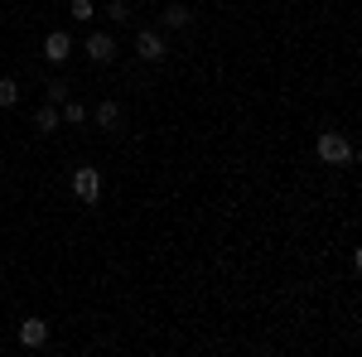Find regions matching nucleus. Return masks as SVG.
<instances>
[{"label":"nucleus","instance_id":"nucleus-1","mask_svg":"<svg viewBox=\"0 0 362 357\" xmlns=\"http://www.w3.org/2000/svg\"><path fill=\"white\" fill-rule=\"evenodd\" d=\"M314 155H319L324 165H334V169H343V165H353V160H358L353 140L343 136V131H319V140H314Z\"/></svg>","mask_w":362,"mask_h":357},{"label":"nucleus","instance_id":"nucleus-2","mask_svg":"<svg viewBox=\"0 0 362 357\" xmlns=\"http://www.w3.org/2000/svg\"><path fill=\"white\" fill-rule=\"evenodd\" d=\"M73 198L78 203H102V169H92V165H78L73 169Z\"/></svg>","mask_w":362,"mask_h":357},{"label":"nucleus","instance_id":"nucleus-3","mask_svg":"<svg viewBox=\"0 0 362 357\" xmlns=\"http://www.w3.org/2000/svg\"><path fill=\"white\" fill-rule=\"evenodd\" d=\"M136 54L145 63H160L165 58V29H136Z\"/></svg>","mask_w":362,"mask_h":357},{"label":"nucleus","instance_id":"nucleus-4","mask_svg":"<svg viewBox=\"0 0 362 357\" xmlns=\"http://www.w3.org/2000/svg\"><path fill=\"white\" fill-rule=\"evenodd\" d=\"M87 58H92V63H112L116 58V39L102 34V29H92V34H87Z\"/></svg>","mask_w":362,"mask_h":357},{"label":"nucleus","instance_id":"nucleus-5","mask_svg":"<svg viewBox=\"0 0 362 357\" xmlns=\"http://www.w3.org/2000/svg\"><path fill=\"white\" fill-rule=\"evenodd\" d=\"M189 25H194V10L184 0H169L165 10H160V29H189Z\"/></svg>","mask_w":362,"mask_h":357},{"label":"nucleus","instance_id":"nucleus-6","mask_svg":"<svg viewBox=\"0 0 362 357\" xmlns=\"http://www.w3.org/2000/svg\"><path fill=\"white\" fill-rule=\"evenodd\" d=\"M44 58H49V63H68V58H73V39H68V34H63V29H54V34H49V39H44Z\"/></svg>","mask_w":362,"mask_h":357},{"label":"nucleus","instance_id":"nucleus-7","mask_svg":"<svg viewBox=\"0 0 362 357\" xmlns=\"http://www.w3.org/2000/svg\"><path fill=\"white\" fill-rule=\"evenodd\" d=\"M49 343V324L44 319H25L20 324V348H44Z\"/></svg>","mask_w":362,"mask_h":357},{"label":"nucleus","instance_id":"nucleus-8","mask_svg":"<svg viewBox=\"0 0 362 357\" xmlns=\"http://www.w3.org/2000/svg\"><path fill=\"white\" fill-rule=\"evenodd\" d=\"M92 121L102 126V131H121V102H97V111H92Z\"/></svg>","mask_w":362,"mask_h":357},{"label":"nucleus","instance_id":"nucleus-9","mask_svg":"<svg viewBox=\"0 0 362 357\" xmlns=\"http://www.w3.org/2000/svg\"><path fill=\"white\" fill-rule=\"evenodd\" d=\"M58 126H63V116H58L54 102H44V107L34 111V131H39V136H54Z\"/></svg>","mask_w":362,"mask_h":357},{"label":"nucleus","instance_id":"nucleus-10","mask_svg":"<svg viewBox=\"0 0 362 357\" xmlns=\"http://www.w3.org/2000/svg\"><path fill=\"white\" fill-rule=\"evenodd\" d=\"M58 116H63L68 126H83V121H87V107H83V102H78V97H68V102L58 107Z\"/></svg>","mask_w":362,"mask_h":357},{"label":"nucleus","instance_id":"nucleus-11","mask_svg":"<svg viewBox=\"0 0 362 357\" xmlns=\"http://www.w3.org/2000/svg\"><path fill=\"white\" fill-rule=\"evenodd\" d=\"M68 15H73L78 25H92V20H97V5H92V0H68Z\"/></svg>","mask_w":362,"mask_h":357},{"label":"nucleus","instance_id":"nucleus-12","mask_svg":"<svg viewBox=\"0 0 362 357\" xmlns=\"http://www.w3.org/2000/svg\"><path fill=\"white\" fill-rule=\"evenodd\" d=\"M44 97H49L54 107H63V102H68V83H63V78H49V83H44Z\"/></svg>","mask_w":362,"mask_h":357},{"label":"nucleus","instance_id":"nucleus-13","mask_svg":"<svg viewBox=\"0 0 362 357\" xmlns=\"http://www.w3.org/2000/svg\"><path fill=\"white\" fill-rule=\"evenodd\" d=\"M20 102V83L15 78H0V107H15Z\"/></svg>","mask_w":362,"mask_h":357},{"label":"nucleus","instance_id":"nucleus-14","mask_svg":"<svg viewBox=\"0 0 362 357\" xmlns=\"http://www.w3.org/2000/svg\"><path fill=\"white\" fill-rule=\"evenodd\" d=\"M107 20H112V25H126V20H131V5H126V0H107Z\"/></svg>","mask_w":362,"mask_h":357}]
</instances>
